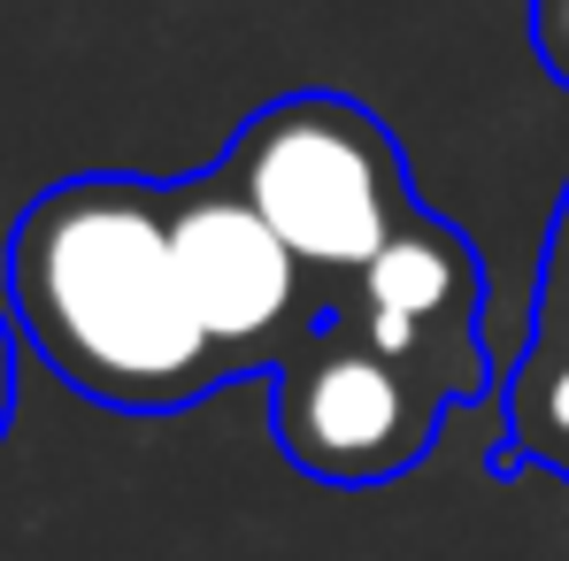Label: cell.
I'll return each mask as SVG.
<instances>
[{
	"mask_svg": "<svg viewBox=\"0 0 569 561\" xmlns=\"http://www.w3.org/2000/svg\"><path fill=\"white\" fill-rule=\"evenodd\" d=\"M16 339L100 408L178 415L223 384L170 254V200L154 178H62L8 231Z\"/></svg>",
	"mask_w": 569,
	"mask_h": 561,
	"instance_id": "obj_1",
	"label": "cell"
},
{
	"mask_svg": "<svg viewBox=\"0 0 569 561\" xmlns=\"http://www.w3.org/2000/svg\"><path fill=\"white\" fill-rule=\"evenodd\" d=\"M223 178L316 278H355L423 208L392 123L347 93H284L254 108L223 154Z\"/></svg>",
	"mask_w": 569,
	"mask_h": 561,
	"instance_id": "obj_2",
	"label": "cell"
},
{
	"mask_svg": "<svg viewBox=\"0 0 569 561\" xmlns=\"http://www.w3.org/2000/svg\"><path fill=\"white\" fill-rule=\"evenodd\" d=\"M439 423H447V400L416 370H400L385 347H370L347 323V308L323 315L270 370V431L284 462L339 492L408 477L431 454Z\"/></svg>",
	"mask_w": 569,
	"mask_h": 561,
	"instance_id": "obj_3",
	"label": "cell"
},
{
	"mask_svg": "<svg viewBox=\"0 0 569 561\" xmlns=\"http://www.w3.org/2000/svg\"><path fill=\"white\" fill-rule=\"evenodd\" d=\"M162 200H170V254L186 278L192 323L208 331L223 384L278 370L323 323L316 315V270L254 216V200L223 178V162L200 178H170Z\"/></svg>",
	"mask_w": 569,
	"mask_h": 561,
	"instance_id": "obj_4",
	"label": "cell"
},
{
	"mask_svg": "<svg viewBox=\"0 0 569 561\" xmlns=\"http://www.w3.org/2000/svg\"><path fill=\"white\" fill-rule=\"evenodd\" d=\"M347 292V323L385 347L400 370H416L447 408L485 400L492 354H485V262H477L470 231L416 208L378 254L355 270Z\"/></svg>",
	"mask_w": 569,
	"mask_h": 561,
	"instance_id": "obj_5",
	"label": "cell"
},
{
	"mask_svg": "<svg viewBox=\"0 0 569 561\" xmlns=\"http://www.w3.org/2000/svg\"><path fill=\"white\" fill-rule=\"evenodd\" d=\"M562 469L569 477V339L531 331L523 362L508 377V447L492 469Z\"/></svg>",
	"mask_w": 569,
	"mask_h": 561,
	"instance_id": "obj_6",
	"label": "cell"
},
{
	"mask_svg": "<svg viewBox=\"0 0 569 561\" xmlns=\"http://www.w3.org/2000/svg\"><path fill=\"white\" fill-rule=\"evenodd\" d=\"M531 331H555L569 339V192L555 208V231H547V270H539V323Z\"/></svg>",
	"mask_w": 569,
	"mask_h": 561,
	"instance_id": "obj_7",
	"label": "cell"
},
{
	"mask_svg": "<svg viewBox=\"0 0 569 561\" xmlns=\"http://www.w3.org/2000/svg\"><path fill=\"white\" fill-rule=\"evenodd\" d=\"M531 47H539L547 78L569 86V0H531Z\"/></svg>",
	"mask_w": 569,
	"mask_h": 561,
	"instance_id": "obj_8",
	"label": "cell"
},
{
	"mask_svg": "<svg viewBox=\"0 0 569 561\" xmlns=\"http://www.w3.org/2000/svg\"><path fill=\"white\" fill-rule=\"evenodd\" d=\"M8 415H16V315L0 308V439H8Z\"/></svg>",
	"mask_w": 569,
	"mask_h": 561,
	"instance_id": "obj_9",
	"label": "cell"
}]
</instances>
